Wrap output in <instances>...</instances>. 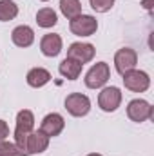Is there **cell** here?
Returning a JSON list of instances; mask_svg holds the SVG:
<instances>
[{
    "label": "cell",
    "instance_id": "obj_1",
    "mask_svg": "<svg viewBox=\"0 0 154 156\" xmlns=\"http://www.w3.org/2000/svg\"><path fill=\"white\" fill-rule=\"evenodd\" d=\"M31 131H35V115L29 109H22L16 115V127H15V144L22 151H26V142Z\"/></svg>",
    "mask_w": 154,
    "mask_h": 156
},
{
    "label": "cell",
    "instance_id": "obj_2",
    "mask_svg": "<svg viewBox=\"0 0 154 156\" xmlns=\"http://www.w3.org/2000/svg\"><path fill=\"white\" fill-rule=\"evenodd\" d=\"M109 78H111V67H109V64L107 62H98V64H94L87 71V75L83 78V83L89 89H102L109 82Z\"/></svg>",
    "mask_w": 154,
    "mask_h": 156
},
{
    "label": "cell",
    "instance_id": "obj_3",
    "mask_svg": "<svg viewBox=\"0 0 154 156\" xmlns=\"http://www.w3.org/2000/svg\"><path fill=\"white\" fill-rule=\"evenodd\" d=\"M64 105H65L67 113L75 118L85 116L91 111V100H89V96H85L82 93H71V94H67Z\"/></svg>",
    "mask_w": 154,
    "mask_h": 156
},
{
    "label": "cell",
    "instance_id": "obj_4",
    "mask_svg": "<svg viewBox=\"0 0 154 156\" xmlns=\"http://www.w3.org/2000/svg\"><path fill=\"white\" fill-rule=\"evenodd\" d=\"M69 29L76 37H93L98 29V20L93 15H78L69 22Z\"/></svg>",
    "mask_w": 154,
    "mask_h": 156
},
{
    "label": "cell",
    "instance_id": "obj_5",
    "mask_svg": "<svg viewBox=\"0 0 154 156\" xmlns=\"http://www.w3.org/2000/svg\"><path fill=\"white\" fill-rule=\"evenodd\" d=\"M123 80V85L125 89L132 91V93H145L151 85V78L145 71H140V69H131L127 71L125 75H121Z\"/></svg>",
    "mask_w": 154,
    "mask_h": 156
},
{
    "label": "cell",
    "instance_id": "obj_6",
    "mask_svg": "<svg viewBox=\"0 0 154 156\" xmlns=\"http://www.w3.org/2000/svg\"><path fill=\"white\" fill-rule=\"evenodd\" d=\"M154 113V107L147 102V100H142V98H134L127 104V116L131 118L132 122L136 123H142L145 120H151Z\"/></svg>",
    "mask_w": 154,
    "mask_h": 156
},
{
    "label": "cell",
    "instance_id": "obj_7",
    "mask_svg": "<svg viewBox=\"0 0 154 156\" xmlns=\"http://www.w3.org/2000/svg\"><path fill=\"white\" fill-rule=\"evenodd\" d=\"M120 104H121V91H120V87L111 85V87H103L100 91V94H98V105H100L102 111L114 113L116 109L120 107Z\"/></svg>",
    "mask_w": 154,
    "mask_h": 156
},
{
    "label": "cell",
    "instance_id": "obj_8",
    "mask_svg": "<svg viewBox=\"0 0 154 156\" xmlns=\"http://www.w3.org/2000/svg\"><path fill=\"white\" fill-rule=\"evenodd\" d=\"M136 64H138V55H136L134 49H131V47H121V49L116 51V55H114L116 73L125 75L127 71L136 69Z\"/></svg>",
    "mask_w": 154,
    "mask_h": 156
},
{
    "label": "cell",
    "instance_id": "obj_9",
    "mask_svg": "<svg viewBox=\"0 0 154 156\" xmlns=\"http://www.w3.org/2000/svg\"><path fill=\"white\" fill-rule=\"evenodd\" d=\"M94 55H96L94 45L93 44H85V42H73L69 45V49H67V58L76 60L82 66L87 64V62H91L94 58Z\"/></svg>",
    "mask_w": 154,
    "mask_h": 156
},
{
    "label": "cell",
    "instance_id": "obj_10",
    "mask_svg": "<svg viewBox=\"0 0 154 156\" xmlns=\"http://www.w3.org/2000/svg\"><path fill=\"white\" fill-rule=\"evenodd\" d=\"M64 127H65V120H64L62 115H58V113H49L47 116H44L42 123H40V131L45 136H49V138L58 136L64 131Z\"/></svg>",
    "mask_w": 154,
    "mask_h": 156
},
{
    "label": "cell",
    "instance_id": "obj_11",
    "mask_svg": "<svg viewBox=\"0 0 154 156\" xmlns=\"http://www.w3.org/2000/svg\"><path fill=\"white\" fill-rule=\"evenodd\" d=\"M62 45H64L62 37L56 35V33H47V35H44L42 40H40V51H42V55L47 56V58L58 56V55L62 53Z\"/></svg>",
    "mask_w": 154,
    "mask_h": 156
},
{
    "label": "cell",
    "instance_id": "obj_12",
    "mask_svg": "<svg viewBox=\"0 0 154 156\" xmlns=\"http://www.w3.org/2000/svg\"><path fill=\"white\" fill-rule=\"evenodd\" d=\"M49 147V136H45L42 131H31L26 142V153L27 154H42Z\"/></svg>",
    "mask_w": 154,
    "mask_h": 156
},
{
    "label": "cell",
    "instance_id": "obj_13",
    "mask_svg": "<svg viewBox=\"0 0 154 156\" xmlns=\"http://www.w3.org/2000/svg\"><path fill=\"white\" fill-rule=\"evenodd\" d=\"M11 40L16 47H29L35 42V31L29 26H16L11 33Z\"/></svg>",
    "mask_w": 154,
    "mask_h": 156
},
{
    "label": "cell",
    "instance_id": "obj_14",
    "mask_svg": "<svg viewBox=\"0 0 154 156\" xmlns=\"http://www.w3.org/2000/svg\"><path fill=\"white\" fill-rule=\"evenodd\" d=\"M26 82H27V85L38 89V87H44L45 83L51 82V73L47 69H44V67H33V69H29V73L26 76Z\"/></svg>",
    "mask_w": 154,
    "mask_h": 156
},
{
    "label": "cell",
    "instance_id": "obj_15",
    "mask_svg": "<svg viewBox=\"0 0 154 156\" xmlns=\"http://www.w3.org/2000/svg\"><path fill=\"white\" fill-rule=\"evenodd\" d=\"M82 64L76 62V60H73V58H64L62 62H60V66H58V73L62 75L64 78H67V80H76L80 75H82Z\"/></svg>",
    "mask_w": 154,
    "mask_h": 156
},
{
    "label": "cell",
    "instance_id": "obj_16",
    "mask_svg": "<svg viewBox=\"0 0 154 156\" xmlns=\"http://www.w3.org/2000/svg\"><path fill=\"white\" fill-rule=\"evenodd\" d=\"M58 22V15L54 9L51 7H42L38 13H37V24L44 29H49V27H54Z\"/></svg>",
    "mask_w": 154,
    "mask_h": 156
},
{
    "label": "cell",
    "instance_id": "obj_17",
    "mask_svg": "<svg viewBox=\"0 0 154 156\" xmlns=\"http://www.w3.org/2000/svg\"><path fill=\"white\" fill-rule=\"evenodd\" d=\"M60 11L65 18L73 20L82 15V2L80 0H60Z\"/></svg>",
    "mask_w": 154,
    "mask_h": 156
},
{
    "label": "cell",
    "instance_id": "obj_18",
    "mask_svg": "<svg viewBox=\"0 0 154 156\" xmlns=\"http://www.w3.org/2000/svg\"><path fill=\"white\" fill-rule=\"evenodd\" d=\"M18 5L13 0H0V22H9L16 18Z\"/></svg>",
    "mask_w": 154,
    "mask_h": 156
},
{
    "label": "cell",
    "instance_id": "obj_19",
    "mask_svg": "<svg viewBox=\"0 0 154 156\" xmlns=\"http://www.w3.org/2000/svg\"><path fill=\"white\" fill-rule=\"evenodd\" d=\"M0 156H27L26 151H22L15 142H0Z\"/></svg>",
    "mask_w": 154,
    "mask_h": 156
},
{
    "label": "cell",
    "instance_id": "obj_20",
    "mask_svg": "<svg viewBox=\"0 0 154 156\" xmlns=\"http://www.w3.org/2000/svg\"><path fill=\"white\" fill-rule=\"evenodd\" d=\"M116 0H89L91 7L96 11V13H107L113 5H114Z\"/></svg>",
    "mask_w": 154,
    "mask_h": 156
},
{
    "label": "cell",
    "instance_id": "obj_21",
    "mask_svg": "<svg viewBox=\"0 0 154 156\" xmlns=\"http://www.w3.org/2000/svg\"><path fill=\"white\" fill-rule=\"evenodd\" d=\"M7 136H9V125L4 120H0V142L7 140Z\"/></svg>",
    "mask_w": 154,
    "mask_h": 156
},
{
    "label": "cell",
    "instance_id": "obj_22",
    "mask_svg": "<svg viewBox=\"0 0 154 156\" xmlns=\"http://www.w3.org/2000/svg\"><path fill=\"white\" fill-rule=\"evenodd\" d=\"M142 5H143L147 11H151V9H152V0H143V2H142Z\"/></svg>",
    "mask_w": 154,
    "mask_h": 156
},
{
    "label": "cell",
    "instance_id": "obj_23",
    "mask_svg": "<svg viewBox=\"0 0 154 156\" xmlns=\"http://www.w3.org/2000/svg\"><path fill=\"white\" fill-rule=\"evenodd\" d=\"M87 156H102V154H98V153H91V154H87Z\"/></svg>",
    "mask_w": 154,
    "mask_h": 156
},
{
    "label": "cell",
    "instance_id": "obj_24",
    "mask_svg": "<svg viewBox=\"0 0 154 156\" xmlns=\"http://www.w3.org/2000/svg\"><path fill=\"white\" fill-rule=\"evenodd\" d=\"M40 2H49V0H40Z\"/></svg>",
    "mask_w": 154,
    "mask_h": 156
}]
</instances>
